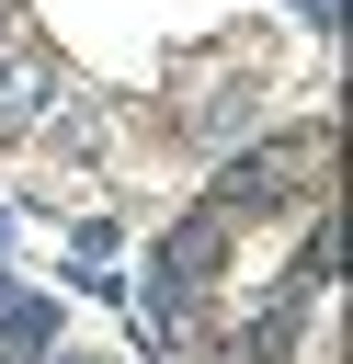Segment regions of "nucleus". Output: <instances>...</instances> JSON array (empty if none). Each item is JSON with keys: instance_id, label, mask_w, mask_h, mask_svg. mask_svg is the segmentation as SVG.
I'll use <instances>...</instances> for the list:
<instances>
[{"instance_id": "2", "label": "nucleus", "mask_w": 353, "mask_h": 364, "mask_svg": "<svg viewBox=\"0 0 353 364\" xmlns=\"http://www.w3.org/2000/svg\"><path fill=\"white\" fill-rule=\"evenodd\" d=\"M57 330H68L57 284H23V273H11V296H0V364H46V353H57Z\"/></svg>"}, {"instance_id": "9", "label": "nucleus", "mask_w": 353, "mask_h": 364, "mask_svg": "<svg viewBox=\"0 0 353 364\" xmlns=\"http://www.w3.org/2000/svg\"><path fill=\"white\" fill-rule=\"evenodd\" d=\"M0 296H11V262H0Z\"/></svg>"}, {"instance_id": "1", "label": "nucleus", "mask_w": 353, "mask_h": 364, "mask_svg": "<svg viewBox=\"0 0 353 364\" xmlns=\"http://www.w3.org/2000/svg\"><path fill=\"white\" fill-rule=\"evenodd\" d=\"M194 205H216L228 228H262V216H307V205H330V125L216 148V171H205V193H194Z\"/></svg>"}, {"instance_id": "6", "label": "nucleus", "mask_w": 353, "mask_h": 364, "mask_svg": "<svg viewBox=\"0 0 353 364\" xmlns=\"http://www.w3.org/2000/svg\"><path fill=\"white\" fill-rule=\"evenodd\" d=\"M285 23H307V34H342V0H285Z\"/></svg>"}, {"instance_id": "8", "label": "nucleus", "mask_w": 353, "mask_h": 364, "mask_svg": "<svg viewBox=\"0 0 353 364\" xmlns=\"http://www.w3.org/2000/svg\"><path fill=\"white\" fill-rule=\"evenodd\" d=\"M0 262H11V205H0Z\"/></svg>"}, {"instance_id": "4", "label": "nucleus", "mask_w": 353, "mask_h": 364, "mask_svg": "<svg viewBox=\"0 0 353 364\" xmlns=\"http://www.w3.org/2000/svg\"><path fill=\"white\" fill-rule=\"evenodd\" d=\"M46 102H57V68L46 57H0V136H34Z\"/></svg>"}, {"instance_id": "3", "label": "nucleus", "mask_w": 353, "mask_h": 364, "mask_svg": "<svg viewBox=\"0 0 353 364\" xmlns=\"http://www.w3.org/2000/svg\"><path fill=\"white\" fill-rule=\"evenodd\" d=\"M182 136H194L205 159H216V148H239V136H262V80H251V68H239V80H216V91L182 114Z\"/></svg>"}, {"instance_id": "7", "label": "nucleus", "mask_w": 353, "mask_h": 364, "mask_svg": "<svg viewBox=\"0 0 353 364\" xmlns=\"http://www.w3.org/2000/svg\"><path fill=\"white\" fill-rule=\"evenodd\" d=\"M46 364H102V353H68V341H57V353H46Z\"/></svg>"}, {"instance_id": "5", "label": "nucleus", "mask_w": 353, "mask_h": 364, "mask_svg": "<svg viewBox=\"0 0 353 364\" xmlns=\"http://www.w3.org/2000/svg\"><path fill=\"white\" fill-rule=\"evenodd\" d=\"M114 250H125L114 216H68V273H91V262H114Z\"/></svg>"}]
</instances>
